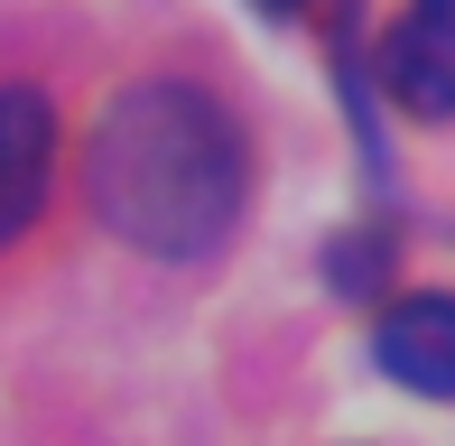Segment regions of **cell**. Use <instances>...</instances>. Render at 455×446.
<instances>
[{"label": "cell", "instance_id": "obj_6", "mask_svg": "<svg viewBox=\"0 0 455 446\" xmlns=\"http://www.w3.org/2000/svg\"><path fill=\"white\" fill-rule=\"evenodd\" d=\"M251 10H260V19H307L316 0H251Z\"/></svg>", "mask_w": 455, "mask_h": 446}, {"label": "cell", "instance_id": "obj_5", "mask_svg": "<svg viewBox=\"0 0 455 446\" xmlns=\"http://www.w3.org/2000/svg\"><path fill=\"white\" fill-rule=\"evenodd\" d=\"M325 270H335V298H381V279H390V233H381V223H371V233H344Z\"/></svg>", "mask_w": 455, "mask_h": 446}, {"label": "cell", "instance_id": "obj_1", "mask_svg": "<svg viewBox=\"0 0 455 446\" xmlns=\"http://www.w3.org/2000/svg\"><path fill=\"white\" fill-rule=\"evenodd\" d=\"M84 205L102 233L158 260H204L242 214V131L204 84L149 75L112 93L84 139Z\"/></svg>", "mask_w": 455, "mask_h": 446}, {"label": "cell", "instance_id": "obj_3", "mask_svg": "<svg viewBox=\"0 0 455 446\" xmlns=\"http://www.w3.org/2000/svg\"><path fill=\"white\" fill-rule=\"evenodd\" d=\"M56 177V112L37 84H0V251L37 223Z\"/></svg>", "mask_w": 455, "mask_h": 446}, {"label": "cell", "instance_id": "obj_4", "mask_svg": "<svg viewBox=\"0 0 455 446\" xmlns=\"http://www.w3.org/2000/svg\"><path fill=\"white\" fill-rule=\"evenodd\" d=\"M371 362L419 400H455V298L446 289H409L371 326Z\"/></svg>", "mask_w": 455, "mask_h": 446}, {"label": "cell", "instance_id": "obj_2", "mask_svg": "<svg viewBox=\"0 0 455 446\" xmlns=\"http://www.w3.org/2000/svg\"><path fill=\"white\" fill-rule=\"evenodd\" d=\"M381 93L409 121H455V0H409L381 37Z\"/></svg>", "mask_w": 455, "mask_h": 446}]
</instances>
